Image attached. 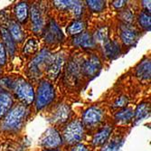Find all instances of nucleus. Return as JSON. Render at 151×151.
Here are the masks:
<instances>
[{"label": "nucleus", "mask_w": 151, "mask_h": 151, "mask_svg": "<svg viewBox=\"0 0 151 151\" xmlns=\"http://www.w3.org/2000/svg\"><path fill=\"white\" fill-rule=\"evenodd\" d=\"M31 21L33 23V30L35 33H39L44 28V19L39 7L34 5L31 8Z\"/></svg>", "instance_id": "9b49d317"}, {"label": "nucleus", "mask_w": 151, "mask_h": 151, "mask_svg": "<svg viewBox=\"0 0 151 151\" xmlns=\"http://www.w3.org/2000/svg\"><path fill=\"white\" fill-rule=\"evenodd\" d=\"M101 69V63L97 56H91L86 62L83 63L81 66V71L85 75L89 77H94L98 74Z\"/></svg>", "instance_id": "6e6552de"}, {"label": "nucleus", "mask_w": 151, "mask_h": 151, "mask_svg": "<svg viewBox=\"0 0 151 151\" xmlns=\"http://www.w3.org/2000/svg\"><path fill=\"white\" fill-rule=\"evenodd\" d=\"M94 42L97 41L98 43L101 44L102 45H105L107 42L109 41V28L106 26L104 27H101L97 31H96L95 35H94Z\"/></svg>", "instance_id": "5701e85b"}, {"label": "nucleus", "mask_w": 151, "mask_h": 151, "mask_svg": "<svg viewBox=\"0 0 151 151\" xmlns=\"http://www.w3.org/2000/svg\"><path fill=\"white\" fill-rule=\"evenodd\" d=\"M46 151H57V150H46Z\"/></svg>", "instance_id": "4c0bfd02"}, {"label": "nucleus", "mask_w": 151, "mask_h": 151, "mask_svg": "<svg viewBox=\"0 0 151 151\" xmlns=\"http://www.w3.org/2000/svg\"><path fill=\"white\" fill-rule=\"evenodd\" d=\"M72 151H89L88 149H87V147H85V146H83V145H77V146H75L73 148V150Z\"/></svg>", "instance_id": "c9c22d12"}, {"label": "nucleus", "mask_w": 151, "mask_h": 151, "mask_svg": "<svg viewBox=\"0 0 151 151\" xmlns=\"http://www.w3.org/2000/svg\"><path fill=\"white\" fill-rule=\"evenodd\" d=\"M139 23L141 26L146 30H150L151 26V17L150 14L147 11H143L139 16Z\"/></svg>", "instance_id": "cd10ccee"}, {"label": "nucleus", "mask_w": 151, "mask_h": 151, "mask_svg": "<svg viewBox=\"0 0 151 151\" xmlns=\"http://www.w3.org/2000/svg\"><path fill=\"white\" fill-rule=\"evenodd\" d=\"M128 103H129V99L127 97H125V96H122V97L119 98L115 101L113 107L114 108H123V107H125Z\"/></svg>", "instance_id": "2f4dec72"}, {"label": "nucleus", "mask_w": 151, "mask_h": 151, "mask_svg": "<svg viewBox=\"0 0 151 151\" xmlns=\"http://www.w3.org/2000/svg\"><path fill=\"white\" fill-rule=\"evenodd\" d=\"M63 37V34L59 26L53 21H51L48 24L45 33V39L46 42L49 44H57L62 42Z\"/></svg>", "instance_id": "0eeeda50"}, {"label": "nucleus", "mask_w": 151, "mask_h": 151, "mask_svg": "<svg viewBox=\"0 0 151 151\" xmlns=\"http://www.w3.org/2000/svg\"><path fill=\"white\" fill-rule=\"evenodd\" d=\"M120 17L121 19L124 21L125 23H131L134 17V15L132 14V12L130 10H125V11H122L120 14Z\"/></svg>", "instance_id": "7c9ffc66"}, {"label": "nucleus", "mask_w": 151, "mask_h": 151, "mask_svg": "<svg viewBox=\"0 0 151 151\" xmlns=\"http://www.w3.org/2000/svg\"><path fill=\"white\" fill-rule=\"evenodd\" d=\"M142 3H143V5H144V6L146 7V10H147V12H148V13H150V1L148 0V1H142Z\"/></svg>", "instance_id": "e433bc0d"}, {"label": "nucleus", "mask_w": 151, "mask_h": 151, "mask_svg": "<svg viewBox=\"0 0 151 151\" xmlns=\"http://www.w3.org/2000/svg\"><path fill=\"white\" fill-rule=\"evenodd\" d=\"M120 36L123 43L126 45H132L137 41V38H138V33L133 27L125 24L124 26H122Z\"/></svg>", "instance_id": "ddd939ff"}, {"label": "nucleus", "mask_w": 151, "mask_h": 151, "mask_svg": "<svg viewBox=\"0 0 151 151\" xmlns=\"http://www.w3.org/2000/svg\"><path fill=\"white\" fill-rule=\"evenodd\" d=\"M14 90L19 100L26 105L31 104L35 100V92L33 87L23 79L18 80L14 84Z\"/></svg>", "instance_id": "7ed1b4c3"}, {"label": "nucleus", "mask_w": 151, "mask_h": 151, "mask_svg": "<svg viewBox=\"0 0 151 151\" xmlns=\"http://www.w3.org/2000/svg\"><path fill=\"white\" fill-rule=\"evenodd\" d=\"M63 61H64L63 55L61 53L57 54L55 57L52 58L50 65L48 66V76L50 79L52 80L56 79L63 64Z\"/></svg>", "instance_id": "9d476101"}, {"label": "nucleus", "mask_w": 151, "mask_h": 151, "mask_svg": "<svg viewBox=\"0 0 151 151\" xmlns=\"http://www.w3.org/2000/svg\"><path fill=\"white\" fill-rule=\"evenodd\" d=\"M151 75V63L149 60L142 61L137 67V76L142 80H149Z\"/></svg>", "instance_id": "f3484780"}, {"label": "nucleus", "mask_w": 151, "mask_h": 151, "mask_svg": "<svg viewBox=\"0 0 151 151\" xmlns=\"http://www.w3.org/2000/svg\"><path fill=\"white\" fill-rule=\"evenodd\" d=\"M133 117H134V111L132 109L129 108H124L116 114L115 119L119 122L126 123V122L130 121L133 119Z\"/></svg>", "instance_id": "4be33fe9"}, {"label": "nucleus", "mask_w": 151, "mask_h": 151, "mask_svg": "<svg viewBox=\"0 0 151 151\" xmlns=\"http://www.w3.org/2000/svg\"><path fill=\"white\" fill-rule=\"evenodd\" d=\"M6 63V49L3 44H0V64Z\"/></svg>", "instance_id": "72a5a7b5"}, {"label": "nucleus", "mask_w": 151, "mask_h": 151, "mask_svg": "<svg viewBox=\"0 0 151 151\" xmlns=\"http://www.w3.org/2000/svg\"><path fill=\"white\" fill-rule=\"evenodd\" d=\"M9 34L13 40H16L17 42H21L24 38V34L21 29V26L15 21H11L9 23Z\"/></svg>", "instance_id": "aec40b11"}, {"label": "nucleus", "mask_w": 151, "mask_h": 151, "mask_svg": "<svg viewBox=\"0 0 151 151\" xmlns=\"http://www.w3.org/2000/svg\"><path fill=\"white\" fill-rule=\"evenodd\" d=\"M83 134L84 130L81 122L75 120L71 122L65 128L63 131V138L68 144H76L81 140Z\"/></svg>", "instance_id": "20e7f679"}, {"label": "nucleus", "mask_w": 151, "mask_h": 151, "mask_svg": "<svg viewBox=\"0 0 151 151\" xmlns=\"http://www.w3.org/2000/svg\"><path fill=\"white\" fill-rule=\"evenodd\" d=\"M70 108L65 104L60 105L54 111L52 115V122L54 123H63L70 117Z\"/></svg>", "instance_id": "4468645a"}, {"label": "nucleus", "mask_w": 151, "mask_h": 151, "mask_svg": "<svg viewBox=\"0 0 151 151\" xmlns=\"http://www.w3.org/2000/svg\"><path fill=\"white\" fill-rule=\"evenodd\" d=\"M73 44L82 48H93L95 46L93 37L88 33H81L76 35L73 40Z\"/></svg>", "instance_id": "f8f14e48"}, {"label": "nucleus", "mask_w": 151, "mask_h": 151, "mask_svg": "<svg viewBox=\"0 0 151 151\" xmlns=\"http://www.w3.org/2000/svg\"><path fill=\"white\" fill-rule=\"evenodd\" d=\"M52 53L47 50H43L33 60V62L30 63L29 70L31 72V74L33 75H38L41 73V70L44 67H48L52 60Z\"/></svg>", "instance_id": "39448f33"}, {"label": "nucleus", "mask_w": 151, "mask_h": 151, "mask_svg": "<svg viewBox=\"0 0 151 151\" xmlns=\"http://www.w3.org/2000/svg\"><path fill=\"white\" fill-rule=\"evenodd\" d=\"M103 118V112L100 108L91 107L83 113V121L87 125H95L101 122Z\"/></svg>", "instance_id": "1a4fd4ad"}, {"label": "nucleus", "mask_w": 151, "mask_h": 151, "mask_svg": "<svg viewBox=\"0 0 151 151\" xmlns=\"http://www.w3.org/2000/svg\"><path fill=\"white\" fill-rule=\"evenodd\" d=\"M0 32H1V36L3 38L4 43H5L6 48L7 49L8 52L11 54V55H13V54L15 53V51H16L15 44H14V40L12 39L8 30L6 29L5 27H1V28H0Z\"/></svg>", "instance_id": "6ab92c4d"}, {"label": "nucleus", "mask_w": 151, "mask_h": 151, "mask_svg": "<svg viewBox=\"0 0 151 151\" xmlns=\"http://www.w3.org/2000/svg\"><path fill=\"white\" fill-rule=\"evenodd\" d=\"M53 3H54V5H55V6H57L59 9L66 10L70 6L71 0H68V1H54Z\"/></svg>", "instance_id": "473e14b6"}, {"label": "nucleus", "mask_w": 151, "mask_h": 151, "mask_svg": "<svg viewBox=\"0 0 151 151\" xmlns=\"http://www.w3.org/2000/svg\"><path fill=\"white\" fill-rule=\"evenodd\" d=\"M126 1H123V0H120V1H114L113 2V6L116 7V8H121L123 6H125L126 5Z\"/></svg>", "instance_id": "f704fd0d"}, {"label": "nucleus", "mask_w": 151, "mask_h": 151, "mask_svg": "<svg viewBox=\"0 0 151 151\" xmlns=\"http://www.w3.org/2000/svg\"><path fill=\"white\" fill-rule=\"evenodd\" d=\"M13 104L12 97L8 92H0V119L10 109Z\"/></svg>", "instance_id": "dca6fc26"}, {"label": "nucleus", "mask_w": 151, "mask_h": 151, "mask_svg": "<svg viewBox=\"0 0 151 151\" xmlns=\"http://www.w3.org/2000/svg\"><path fill=\"white\" fill-rule=\"evenodd\" d=\"M54 98V89L50 82L43 81L38 86L36 95V108L37 109H42L47 106Z\"/></svg>", "instance_id": "f03ea898"}, {"label": "nucleus", "mask_w": 151, "mask_h": 151, "mask_svg": "<svg viewBox=\"0 0 151 151\" xmlns=\"http://www.w3.org/2000/svg\"><path fill=\"white\" fill-rule=\"evenodd\" d=\"M111 130H112V129L111 127H106V128L101 129L99 132L96 133V135L93 137V139H92L93 145L94 146L103 145L109 139V135L111 133Z\"/></svg>", "instance_id": "a211bd4d"}, {"label": "nucleus", "mask_w": 151, "mask_h": 151, "mask_svg": "<svg viewBox=\"0 0 151 151\" xmlns=\"http://www.w3.org/2000/svg\"><path fill=\"white\" fill-rule=\"evenodd\" d=\"M27 114V109L24 106H17L7 114L4 120L3 127L7 130H17L21 128Z\"/></svg>", "instance_id": "f257e3e1"}, {"label": "nucleus", "mask_w": 151, "mask_h": 151, "mask_svg": "<svg viewBox=\"0 0 151 151\" xmlns=\"http://www.w3.org/2000/svg\"><path fill=\"white\" fill-rule=\"evenodd\" d=\"M37 48H38V42L35 39L31 38L25 43L23 52L25 54H31V53H34L37 50Z\"/></svg>", "instance_id": "bb28decb"}, {"label": "nucleus", "mask_w": 151, "mask_h": 151, "mask_svg": "<svg viewBox=\"0 0 151 151\" xmlns=\"http://www.w3.org/2000/svg\"><path fill=\"white\" fill-rule=\"evenodd\" d=\"M89 7L94 12H101L105 8V1L101 0H88L86 1Z\"/></svg>", "instance_id": "c85d7f7f"}, {"label": "nucleus", "mask_w": 151, "mask_h": 151, "mask_svg": "<svg viewBox=\"0 0 151 151\" xmlns=\"http://www.w3.org/2000/svg\"><path fill=\"white\" fill-rule=\"evenodd\" d=\"M15 12L17 20L20 23H24L26 21L27 17H28V6L24 2L19 3L15 8Z\"/></svg>", "instance_id": "412c9836"}, {"label": "nucleus", "mask_w": 151, "mask_h": 151, "mask_svg": "<svg viewBox=\"0 0 151 151\" xmlns=\"http://www.w3.org/2000/svg\"><path fill=\"white\" fill-rule=\"evenodd\" d=\"M40 143L46 148H53L57 147L62 144V139L59 132L55 129L50 128L42 136V138L40 139Z\"/></svg>", "instance_id": "423d86ee"}, {"label": "nucleus", "mask_w": 151, "mask_h": 151, "mask_svg": "<svg viewBox=\"0 0 151 151\" xmlns=\"http://www.w3.org/2000/svg\"><path fill=\"white\" fill-rule=\"evenodd\" d=\"M149 112H150L149 103L144 102L138 106V108H137L136 111L134 113V116H135L136 120H141L144 118H146L147 115H149Z\"/></svg>", "instance_id": "b1692460"}, {"label": "nucleus", "mask_w": 151, "mask_h": 151, "mask_svg": "<svg viewBox=\"0 0 151 151\" xmlns=\"http://www.w3.org/2000/svg\"><path fill=\"white\" fill-rule=\"evenodd\" d=\"M123 143V139L120 137H116L109 143L105 145L101 151H119Z\"/></svg>", "instance_id": "393cba45"}, {"label": "nucleus", "mask_w": 151, "mask_h": 151, "mask_svg": "<svg viewBox=\"0 0 151 151\" xmlns=\"http://www.w3.org/2000/svg\"><path fill=\"white\" fill-rule=\"evenodd\" d=\"M102 46H103V51H104L105 55L108 58L115 59L119 55V53H120L119 45L116 42H114V41L109 40V42H107Z\"/></svg>", "instance_id": "2eb2a0df"}, {"label": "nucleus", "mask_w": 151, "mask_h": 151, "mask_svg": "<svg viewBox=\"0 0 151 151\" xmlns=\"http://www.w3.org/2000/svg\"><path fill=\"white\" fill-rule=\"evenodd\" d=\"M85 29V24L82 21H75L67 28V32L73 35H78Z\"/></svg>", "instance_id": "a878e982"}, {"label": "nucleus", "mask_w": 151, "mask_h": 151, "mask_svg": "<svg viewBox=\"0 0 151 151\" xmlns=\"http://www.w3.org/2000/svg\"><path fill=\"white\" fill-rule=\"evenodd\" d=\"M68 9H70L76 17H79L82 12V6L79 1H72L71 0V4Z\"/></svg>", "instance_id": "c756f323"}]
</instances>
